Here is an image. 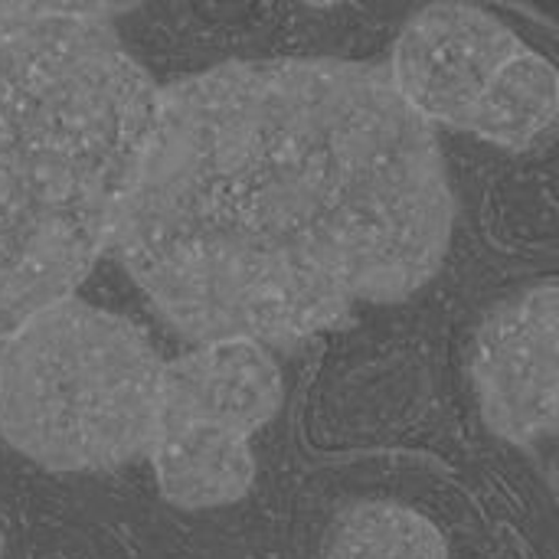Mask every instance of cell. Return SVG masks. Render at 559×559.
<instances>
[{
    "instance_id": "1",
    "label": "cell",
    "mask_w": 559,
    "mask_h": 559,
    "mask_svg": "<svg viewBox=\"0 0 559 559\" xmlns=\"http://www.w3.org/2000/svg\"><path fill=\"white\" fill-rule=\"evenodd\" d=\"M452 236L442 144L386 66L278 56L157 92L111 246L180 334L272 347L406 301Z\"/></svg>"
},
{
    "instance_id": "2",
    "label": "cell",
    "mask_w": 559,
    "mask_h": 559,
    "mask_svg": "<svg viewBox=\"0 0 559 559\" xmlns=\"http://www.w3.org/2000/svg\"><path fill=\"white\" fill-rule=\"evenodd\" d=\"M157 92L108 23L0 3V341L111 246Z\"/></svg>"
},
{
    "instance_id": "3",
    "label": "cell",
    "mask_w": 559,
    "mask_h": 559,
    "mask_svg": "<svg viewBox=\"0 0 559 559\" xmlns=\"http://www.w3.org/2000/svg\"><path fill=\"white\" fill-rule=\"evenodd\" d=\"M164 360L131 321L62 298L0 344V436L49 472L151 452Z\"/></svg>"
},
{
    "instance_id": "4",
    "label": "cell",
    "mask_w": 559,
    "mask_h": 559,
    "mask_svg": "<svg viewBox=\"0 0 559 559\" xmlns=\"http://www.w3.org/2000/svg\"><path fill=\"white\" fill-rule=\"evenodd\" d=\"M472 390L508 445L554 442L559 459V282L524 288L478 328Z\"/></svg>"
},
{
    "instance_id": "5",
    "label": "cell",
    "mask_w": 559,
    "mask_h": 559,
    "mask_svg": "<svg viewBox=\"0 0 559 559\" xmlns=\"http://www.w3.org/2000/svg\"><path fill=\"white\" fill-rule=\"evenodd\" d=\"M521 46L524 39L491 10L439 0L406 20L386 72L426 124L468 131L491 79Z\"/></svg>"
},
{
    "instance_id": "6",
    "label": "cell",
    "mask_w": 559,
    "mask_h": 559,
    "mask_svg": "<svg viewBox=\"0 0 559 559\" xmlns=\"http://www.w3.org/2000/svg\"><path fill=\"white\" fill-rule=\"evenodd\" d=\"M282 400V370L259 341H200L190 354L164 360L160 423H206L252 439L278 416Z\"/></svg>"
},
{
    "instance_id": "7",
    "label": "cell",
    "mask_w": 559,
    "mask_h": 559,
    "mask_svg": "<svg viewBox=\"0 0 559 559\" xmlns=\"http://www.w3.org/2000/svg\"><path fill=\"white\" fill-rule=\"evenodd\" d=\"M252 439L206 423H160L151 442V465L167 504L213 511L236 504L255 481Z\"/></svg>"
},
{
    "instance_id": "8",
    "label": "cell",
    "mask_w": 559,
    "mask_h": 559,
    "mask_svg": "<svg viewBox=\"0 0 559 559\" xmlns=\"http://www.w3.org/2000/svg\"><path fill=\"white\" fill-rule=\"evenodd\" d=\"M559 124V69L527 43L498 69L468 134L504 147L531 151Z\"/></svg>"
},
{
    "instance_id": "9",
    "label": "cell",
    "mask_w": 559,
    "mask_h": 559,
    "mask_svg": "<svg viewBox=\"0 0 559 559\" xmlns=\"http://www.w3.org/2000/svg\"><path fill=\"white\" fill-rule=\"evenodd\" d=\"M321 559H452V550L442 527L423 511L364 501L334 521Z\"/></svg>"
},
{
    "instance_id": "10",
    "label": "cell",
    "mask_w": 559,
    "mask_h": 559,
    "mask_svg": "<svg viewBox=\"0 0 559 559\" xmlns=\"http://www.w3.org/2000/svg\"><path fill=\"white\" fill-rule=\"evenodd\" d=\"M29 13L43 16H62V20H82V23H108L128 10H134L141 0H0Z\"/></svg>"
},
{
    "instance_id": "11",
    "label": "cell",
    "mask_w": 559,
    "mask_h": 559,
    "mask_svg": "<svg viewBox=\"0 0 559 559\" xmlns=\"http://www.w3.org/2000/svg\"><path fill=\"white\" fill-rule=\"evenodd\" d=\"M298 3H305V7H318V10H324V7H341V3H347V0H298Z\"/></svg>"
},
{
    "instance_id": "12",
    "label": "cell",
    "mask_w": 559,
    "mask_h": 559,
    "mask_svg": "<svg viewBox=\"0 0 559 559\" xmlns=\"http://www.w3.org/2000/svg\"><path fill=\"white\" fill-rule=\"evenodd\" d=\"M0 550H3V537H0Z\"/></svg>"
}]
</instances>
